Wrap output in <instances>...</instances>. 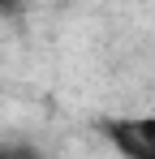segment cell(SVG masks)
I'll list each match as a JSON object with an SVG mask.
<instances>
[{
    "instance_id": "3957f363",
    "label": "cell",
    "mask_w": 155,
    "mask_h": 159,
    "mask_svg": "<svg viewBox=\"0 0 155 159\" xmlns=\"http://www.w3.org/2000/svg\"><path fill=\"white\" fill-rule=\"evenodd\" d=\"M0 159H4V155H0Z\"/></svg>"
},
{
    "instance_id": "7a4b0ae2",
    "label": "cell",
    "mask_w": 155,
    "mask_h": 159,
    "mask_svg": "<svg viewBox=\"0 0 155 159\" xmlns=\"http://www.w3.org/2000/svg\"><path fill=\"white\" fill-rule=\"evenodd\" d=\"M22 4H26V0H0V13H17Z\"/></svg>"
},
{
    "instance_id": "6da1fadb",
    "label": "cell",
    "mask_w": 155,
    "mask_h": 159,
    "mask_svg": "<svg viewBox=\"0 0 155 159\" xmlns=\"http://www.w3.org/2000/svg\"><path fill=\"white\" fill-rule=\"evenodd\" d=\"M99 129L121 159H155V116H108Z\"/></svg>"
}]
</instances>
